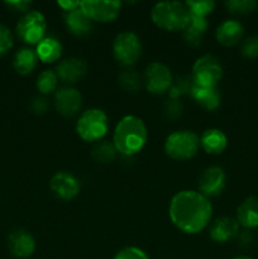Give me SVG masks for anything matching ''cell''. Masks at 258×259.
<instances>
[{"label":"cell","instance_id":"6da1fadb","mask_svg":"<svg viewBox=\"0 0 258 259\" xmlns=\"http://www.w3.org/2000/svg\"><path fill=\"white\" fill-rule=\"evenodd\" d=\"M172 224L186 234H197L210 223L211 202L194 190H184L172 197L168 209Z\"/></svg>","mask_w":258,"mask_h":259},{"label":"cell","instance_id":"7a4b0ae2","mask_svg":"<svg viewBox=\"0 0 258 259\" xmlns=\"http://www.w3.org/2000/svg\"><path fill=\"white\" fill-rule=\"evenodd\" d=\"M148 139L146 124L141 118L126 115L114 129L113 143L116 152L123 156H134L144 148Z\"/></svg>","mask_w":258,"mask_h":259},{"label":"cell","instance_id":"3957f363","mask_svg":"<svg viewBox=\"0 0 258 259\" xmlns=\"http://www.w3.org/2000/svg\"><path fill=\"white\" fill-rule=\"evenodd\" d=\"M190 12L185 3L161 2L157 3L151 12L152 22L158 28L168 32H179L186 28L190 20Z\"/></svg>","mask_w":258,"mask_h":259},{"label":"cell","instance_id":"277c9868","mask_svg":"<svg viewBox=\"0 0 258 259\" xmlns=\"http://www.w3.org/2000/svg\"><path fill=\"white\" fill-rule=\"evenodd\" d=\"M200 148V138L191 131H176L164 142V152L176 161H186L195 157Z\"/></svg>","mask_w":258,"mask_h":259},{"label":"cell","instance_id":"5b68a950","mask_svg":"<svg viewBox=\"0 0 258 259\" xmlns=\"http://www.w3.org/2000/svg\"><path fill=\"white\" fill-rule=\"evenodd\" d=\"M109 131L108 115L100 109L83 111L76 123V132L85 142H100Z\"/></svg>","mask_w":258,"mask_h":259},{"label":"cell","instance_id":"8992f818","mask_svg":"<svg viewBox=\"0 0 258 259\" xmlns=\"http://www.w3.org/2000/svg\"><path fill=\"white\" fill-rule=\"evenodd\" d=\"M114 58L124 67L136 65L142 56V43L138 35L133 32H121L113 43Z\"/></svg>","mask_w":258,"mask_h":259},{"label":"cell","instance_id":"52a82bcc","mask_svg":"<svg viewBox=\"0 0 258 259\" xmlns=\"http://www.w3.org/2000/svg\"><path fill=\"white\" fill-rule=\"evenodd\" d=\"M191 76L195 85L202 88H215L223 77V67L219 58L214 55H204L197 58L192 66Z\"/></svg>","mask_w":258,"mask_h":259},{"label":"cell","instance_id":"ba28073f","mask_svg":"<svg viewBox=\"0 0 258 259\" xmlns=\"http://www.w3.org/2000/svg\"><path fill=\"white\" fill-rule=\"evenodd\" d=\"M47 23L45 15L38 10L27 12L17 24V33L23 42L38 45L45 38Z\"/></svg>","mask_w":258,"mask_h":259},{"label":"cell","instance_id":"9c48e42d","mask_svg":"<svg viewBox=\"0 0 258 259\" xmlns=\"http://www.w3.org/2000/svg\"><path fill=\"white\" fill-rule=\"evenodd\" d=\"M143 82L148 93L162 95L172 86L174 78L169 68L161 62H152L146 67Z\"/></svg>","mask_w":258,"mask_h":259},{"label":"cell","instance_id":"30bf717a","mask_svg":"<svg viewBox=\"0 0 258 259\" xmlns=\"http://www.w3.org/2000/svg\"><path fill=\"white\" fill-rule=\"evenodd\" d=\"M81 9L93 22L110 23L118 18L121 9L120 2H101V0H85L81 2Z\"/></svg>","mask_w":258,"mask_h":259},{"label":"cell","instance_id":"8fae6325","mask_svg":"<svg viewBox=\"0 0 258 259\" xmlns=\"http://www.w3.org/2000/svg\"><path fill=\"white\" fill-rule=\"evenodd\" d=\"M55 106L58 114L65 118H72L80 113L82 108V95L71 86H65L55 93Z\"/></svg>","mask_w":258,"mask_h":259},{"label":"cell","instance_id":"7c38bea8","mask_svg":"<svg viewBox=\"0 0 258 259\" xmlns=\"http://www.w3.org/2000/svg\"><path fill=\"white\" fill-rule=\"evenodd\" d=\"M227 182V175L222 167L211 166L202 171L199 177V192L205 197H215L223 192Z\"/></svg>","mask_w":258,"mask_h":259},{"label":"cell","instance_id":"4fadbf2b","mask_svg":"<svg viewBox=\"0 0 258 259\" xmlns=\"http://www.w3.org/2000/svg\"><path fill=\"white\" fill-rule=\"evenodd\" d=\"M50 187L56 197H58L60 200H65V201L75 199L80 192L78 180L70 172L65 171L53 175L50 182Z\"/></svg>","mask_w":258,"mask_h":259},{"label":"cell","instance_id":"5bb4252c","mask_svg":"<svg viewBox=\"0 0 258 259\" xmlns=\"http://www.w3.org/2000/svg\"><path fill=\"white\" fill-rule=\"evenodd\" d=\"M88 72V63L83 58L68 57L61 61L56 67L57 77L62 82L68 85H75L80 82Z\"/></svg>","mask_w":258,"mask_h":259},{"label":"cell","instance_id":"9a60e30c","mask_svg":"<svg viewBox=\"0 0 258 259\" xmlns=\"http://www.w3.org/2000/svg\"><path fill=\"white\" fill-rule=\"evenodd\" d=\"M8 247L14 257L22 259L29 258L35 249L34 238L27 230L15 229L10 233Z\"/></svg>","mask_w":258,"mask_h":259},{"label":"cell","instance_id":"2e32d148","mask_svg":"<svg viewBox=\"0 0 258 259\" xmlns=\"http://www.w3.org/2000/svg\"><path fill=\"white\" fill-rule=\"evenodd\" d=\"M239 228L240 225L235 218H219L210 227L209 235L214 242L227 243L238 237V234H239Z\"/></svg>","mask_w":258,"mask_h":259},{"label":"cell","instance_id":"e0dca14e","mask_svg":"<svg viewBox=\"0 0 258 259\" xmlns=\"http://www.w3.org/2000/svg\"><path fill=\"white\" fill-rule=\"evenodd\" d=\"M65 24L71 34L76 37H86L94 29V22L83 13L81 8L65 12Z\"/></svg>","mask_w":258,"mask_h":259},{"label":"cell","instance_id":"ac0fdd59","mask_svg":"<svg viewBox=\"0 0 258 259\" xmlns=\"http://www.w3.org/2000/svg\"><path fill=\"white\" fill-rule=\"evenodd\" d=\"M217 40L222 46L232 47L238 45L244 37V27L240 22L235 19H227L217 28L215 33Z\"/></svg>","mask_w":258,"mask_h":259},{"label":"cell","instance_id":"d6986e66","mask_svg":"<svg viewBox=\"0 0 258 259\" xmlns=\"http://www.w3.org/2000/svg\"><path fill=\"white\" fill-rule=\"evenodd\" d=\"M228 139L224 132L217 128L206 129L200 137V147L207 154H220L225 151Z\"/></svg>","mask_w":258,"mask_h":259},{"label":"cell","instance_id":"ffe728a7","mask_svg":"<svg viewBox=\"0 0 258 259\" xmlns=\"http://www.w3.org/2000/svg\"><path fill=\"white\" fill-rule=\"evenodd\" d=\"M239 225L245 229L258 227V197L250 196L245 199L237 209V218Z\"/></svg>","mask_w":258,"mask_h":259},{"label":"cell","instance_id":"44dd1931","mask_svg":"<svg viewBox=\"0 0 258 259\" xmlns=\"http://www.w3.org/2000/svg\"><path fill=\"white\" fill-rule=\"evenodd\" d=\"M207 20L206 18L202 17H190L189 23L186 28L182 30V37H184L185 43H187L191 47H197L201 45L204 35L207 30Z\"/></svg>","mask_w":258,"mask_h":259},{"label":"cell","instance_id":"7402d4cb","mask_svg":"<svg viewBox=\"0 0 258 259\" xmlns=\"http://www.w3.org/2000/svg\"><path fill=\"white\" fill-rule=\"evenodd\" d=\"M190 96L201 108L206 109L209 111L217 110L220 105V100H222V95H220L218 86H215V88H202V86L195 85Z\"/></svg>","mask_w":258,"mask_h":259},{"label":"cell","instance_id":"603a6c76","mask_svg":"<svg viewBox=\"0 0 258 259\" xmlns=\"http://www.w3.org/2000/svg\"><path fill=\"white\" fill-rule=\"evenodd\" d=\"M37 53L38 60H40L45 63H53L57 60H60L62 55V45L58 39L53 37H45L37 45Z\"/></svg>","mask_w":258,"mask_h":259},{"label":"cell","instance_id":"cb8c5ba5","mask_svg":"<svg viewBox=\"0 0 258 259\" xmlns=\"http://www.w3.org/2000/svg\"><path fill=\"white\" fill-rule=\"evenodd\" d=\"M37 53L30 48H22L14 56L13 66L20 75H29L37 66Z\"/></svg>","mask_w":258,"mask_h":259},{"label":"cell","instance_id":"d4e9b609","mask_svg":"<svg viewBox=\"0 0 258 259\" xmlns=\"http://www.w3.org/2000/svg\"><path fill=\"white\" fill-rule=\"evenodd\" d=\"M116 148L113 142L100 141L91 149V157L99 163H110L116 156Z\"/></svg>","mask_w":258,"mask_h":259},{"label":"cell","instance_id":"484cf974","mask_svg":"<svg viewBox=\"0 0 258 259\" xmlns=\"http://www.w3.org/2000/svg\"><path fill=\"white\" fill-rule=\"evenodd\" d=\"M195 82L192 76H180L172 82V86L168 90L169 99H176L179 100L184 95H191V91L194 89Z\"/></svg>","mask_w":258,"mask_h":259},{"label":"cell","instance_id":"4316f807","mask_svg":"<svg viewBox=\"0 0 258 259\" xmlns=\"http://www.w3.org/2000/svg\"><path fill=\"white\" fill-rule=\"evenodd\" d=\"M119 85L128 93H136L141 89L142 77L136 70L128 67L123 70L119 75Z\"/></svg>","mask_w":258,"mask_h":259},{"label":"cell","instance_id":"83f0119b","mask_svg":"<svg viewBox=\"0 0 258 259\" xmlns=\"http://www.w3.org/2000/svg\"><path fill=\"white\" fill-rule=\"evenodd\" d=\"M57 73L52 70L42 71L37 78V89L43 95H48V94H52L53 91L57 90Z\"/></svg>","mask_w":258,"mask_h":259},{"label":"cell","instance_id":"f1b7e54d","mask_svg":"<svg viewBox=\"0 0 258 259\" xmlns=\"http://www.w3.org/2000/svg\"><path fill=\"white\" fill-rule=\"evenodd\" d=\"M224 5L230 14L248 15L257 9L258 3L255 0H228Z\"/></svg>","mask_w":258,"mask_h":259},{"label":"cell","instance_id":"f546056e","mask_svg":"<svg viewBox=\"0 0 258 259\" xmlns=\"http://www.w3.org/2000/svg\"><path fill=\"white\" fill-rule=\"evenodd\" d=\"M185 4L189 9L190 15L194 17L206 18V15L214 12L215 9V2L212 0H187Z\"/></svg>","mask_w":258,"mask_h":259},{"label":"cell","instance_id":"4dcf8cb0","mask_svg":"<svg viewBox=\"0 0 258 259\" xmlns=\"http://www.w3.org/2000/svg\"><path fill=\"white\" fill-rule=\"evenodd\" d=\"M240 53L244 58L253 60L258 57V35H250L245 38L240 46Z\"/></svg>","mask_w":258,"mask_h":259},{"label":"cell","instance_id":"1f68e13d","mask_svg":"<svg viewBox=\"0 0 258 259\" xmlns=\"http://www.w3.org/2000/svg\"><path fill=\"white\" fill-rule=\"evenodd\" d=\"M163 114L167 119L171 120L180 118L182 114V104L176 99H168L163 105Z\"/></svg>","mask_w":258,"mask_h":259},{"label":"cell","instance_id":"d6a6232c","mask_svg":"<svg viewBox=\"0 0 258 259\" xmlns=\"http://www.w3.org/2000/svg\"><path fill=\"white\" fill-rule=\"evenodd\" d=\"M13 43L14 40H13V34L9 28L0 24V56L9 52L13 47Z\"/></svg>","mask_w":258,"mask_h":259},{"label":"cell","instance_id":"836d02e7","mask_svg":"<svg viewBox=\"0 0 258 259\" xmlns=\"http://www.w3.org/2000/svg\"><path fill=\"white\" fill-rule=\"evenodd\" d=\"M114 259H149L146 252L137 247H126L119 250Z\"/></svg>","mask_w":258,"mask_h":259},{"label":"cell","instance_id":"e575fe53","mask_svg":"<svg viewBox=\"0 0 258 259\" xmlns=\"http://www.w3.org/2000/svg\"><path fill=\"white\" fill-rule=\"evenodd\" d=\"M48 108H50V103H48V100L45 96H35V98H33V100L30 101V110L34 114H37V115H43V114H46Z\"/></svg>","mask_w":258,"mask_h":259},{"label":"cell","instance_id":"d590c367","mask_svg":"<svg viewBox=\"0 0 258 259\" xmlns=\"http://www.w3.org/2000/svg\"><path fill=\"white\" fill-rule=\"evenodd\" d=\"M238 242H239V245L243 248H248L254 243V235L250 232L249 229H245L243 232H239L238 234Z\"/></svg>","mask_w":258,"mask_h":259},{"label":"cell","instance_id":"8d00e7d4","mask_svg":"<svg viewBox=\"0 0 258 259\" xmlns=\"http://www.w3.org/2000/svg\"><path fill=\"white\" fill-rule=\"evenodd\" d=\"M7 5L12 7L18 12H27L30 7V2H8Z\"/></svg>","mask_w":258,"mask_h":259},{"label":"cell","instance_id":"74e56055","mask_svg":"<svg viewBox=\"0 0 258 259\" xmlns=\"http://www.w3.org/2000/svg\"><path fill=\"white\" fill-rule=\"evenodd\" d=\"M57 5L62 8L65 12H70V10L76 9V8H80L81 2H70V0H68V2H58Z\"/></svg>","mask_w":258,"mask_h":259},{"label":"cell","instance_id":"f35d334b","mask_svg":"<svg viewBox=\"0 0 258 259\" xmlns=\"http://www.w3.org/2000/svg\"><path fill=\"white\" fill-rule=\"evenodd\" d=\"M234 259H253V258L247 257V255H239V257H235Z\"/></svg>","mask_w":258,"mask_h":259}]
</instances>
